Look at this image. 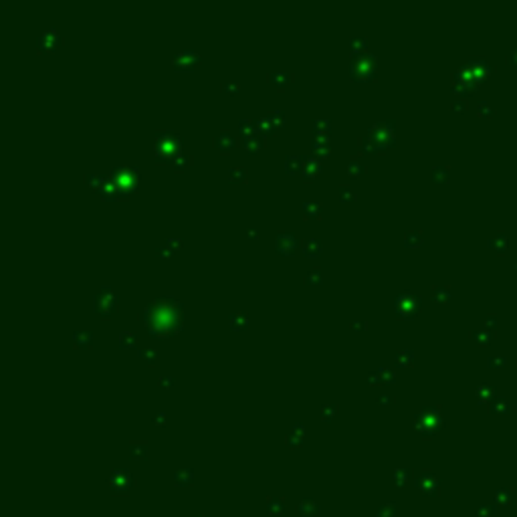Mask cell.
Returning <instances> with one entry per match:
<instances>
[{"label":"cell","instance_id":"obj_4","mask_svg":"<svg viewBox=\"0 0 517 517\" xmlns=\"http://www.w3.org/2000/svg\"><path fill=\"white\" fill-rule=\"evenodd\" d=\"M350 77L351 81H374L378 77V59L372 53H360L351 55L350 61Z\"/></svg>","mask_w":517,"mask_h":517},{"label":"cell","instance_id":"obj_47","mask_svg":"<svg viewBox=\"0 0 517 517\" xmlns=\"http://www.w3.org/2000/svg\"><path fill=\"white\" fill-rule=\"evenodd\" d=\"M475 394H477L479 398L493 396V394H495V386H491V384H481V386L477 388V392H475Z\"/></svg>","mask_w":517,"mask_h":517},{"label":"cell","instance_id":"obj_19","mask_svg":"<svg viewBox=\"0 0 517 517\" xmlns=\"http://www.w3.org/2000/svg\"><path fill=\"white\" fill-rule=\"evenodd\" d=\"M285 174H301L303 170V156L299 154H287L285 156Z\"/></svg>","mask_w":517,"mask_h":517},{"label":"cell","instance_id":"obj_15","mask_svg":"<svg viewBox=\"0 0 517 517\" xmlns=\"http://www.w3.org/2000/svg\"><path fill=\"white\" fill-rule=\"evenodd\" d=\"M249 325H251V317L247 311L237 309L228 314V328L233 332H244V330H249Z\"/></svg>","mask_w":517,"mask_h":517},{"label":"cell","instance_id":"obj_3","mask_svg":"<svg viewBox=\"0 0 517 517\" xmlns=\"http://www.w3.org/2000/svg\"><path fill=\"white\" fill-rule=\"evenodd\" d=\"M154 154L158 164H172V160L182 154V135L178 131H160L156 133Z\"/></svg>","mask_w":517,"mask_h":517},{"label":"cell","instance_id":"obj_52","mask_svg":"<svg viewBox=\"0 0 517 517\" xmlns=\"http://www.w3.org/2000/svg\"><path fill=\"white\" fill-rule=\"evenodd\" d=\"M174 382H176V378H174V376H170V374H166V376H160V378H158V384H160L162 388H166V390H170V388L174 386Z\"/></svg>","mask_w":517,"mask_h":517},{"label":"cell","instance_id":"obj_57","mask_svg":"<svg viewBox=\"0 0 517 517\" xmlns=\"http://www.w3.org/2000/svg\"><path fill=\"white\" fill-rule=\"evenodd\" d=\"M366 380H368L370 384H382V378H380V372H378V370L370 372V374H368V378H366Z\"/></svg>","mask_w":517,"mask_h":517},{"label":"cell","instance_id":"obj_42","mask_svg":"<svg viewBox=\"0 0 517 517\" xmlns=\"http://www.w3.org/2000/svg\"><path fill=\"white\" fill-rule=\"evenodd\" d=\"M471 335H473V339H475V342H477V344H481V346H487V344L493 339V335H495V333H493V332H489V330H473V332H471Z\"/></svg>","mask_w":517,"mask_h":517},{"label":"cell","instance_id":"obj_59","mask_svg":"<svg viewBox=\"0 0 517 517\" xmlns=\"http://www.w3.org/2000/svg\"><path fill=\"white\" fill-rule=\"evenodd\" d=\"M154 425H156V426H164V425H166V412H158V414L154 416Z\"/></svg>","mask_w":517,"mask_h":517},{"label":"cell","instance_id":"obj_35","mask_svg":"<svg viewBox=\"0 0 517 517\" xmlns=\"http://www.w3.org/2000/svg\"><path fill=\"white\" fill-rule=\"evenodd\" d=\"M303 434H305L303 425H295L293 430L287 434V444L289 446H299V444L303 443Z\"/></svg>","mask_w":517,"mask_h":517},{"label":"cell","instance_id":"obj_17","mask_svg":"<svg viewBox=\"0 0 517 517\" xmlns=\"http://www.w3.org/2000/svg\"><path fill=\"white\" fill-rule=\"evenodd\" d=\"M366 162L362 160V156H351L350 162H348V178L350 180H356V178H362L366 174Z\"/></svg>","mask_w":517,"mask_h":517},{"label":"cell","instance_id":"obj_37","mask_svg":"<svg viewBox=\"0 0 517 517\" xmlns=\"http://www.w3.org/2000/svg\"><path fill=\"white\" fill-rule=\"evenodd\" d=\"M138 356H140V360H144L148 366H154L156 360H158V350L146 346V348H140V350H138Z\"/></svg>","mask_w":517,"mask_h":517},{"label":"cell","instance_id":"obj_62","mask_svg":"<svg viewBox=\"0 0 517 517\" xmlns=\"http://www.w3.org/2000/svg\"><path fill=\"white\" fill-rule=\"evenodd\" d=\"M513 269H515V273H517V258H515V261H513Z\"/></svg>","mask_w":517,"mask_h":517},{"label":"cell","instance_id":"obj_20","mask_svg":"<svg viewBox=\"0 0 517 517\" xmlns=\"http://www.w3.org/2000/svg\"><path fill=\"white\" fill-rule=\"evenodd\" d=\"M293 81V73L289 71H269V83H273L277 89H285Z\"/></svg>","mask_w":517,"mask_h":517},{"label":"cell","instance_id":"obj_60","mask_svg":"<svg viewBox=\"0 0 517 517\" xmlns=\"http://www.w3.org/2000/svg\"><path fill=\"white\" fill-rule=\"evenodd\" d=\"M378 400L382 402L384 406H388V404H392V402H394V396H390V394H380V396H378Z\"/></svg>","mask_w":517,"mask_h":517},{"label":"cell","instance_id":"obj_46","mask_svg":"<svg viewBox=\"0 0 517 517\" xmlns=\"http://www.w3.org/2000/svg\"><path fill=\"white\" fill-rule=\"evenodd\" d=\"M239 89H240L239 81H222V85H221V91L222 93H230V95L239 93Z\"/></svg>","mask_w":517,"mask_h":517},{"label":"cell","instance_id":"obj_25","mask_svg":"<svg viewBox=\"0 0 517 517\" xmlns=\"http://www.w3.org/2000/svg\"><path fill=\"white\" fill-rule=\"evenodd\" d=\"M226 178H228L230 184H239V182L247 184L249 182V172H247L244 166H230L228 172H226Z\"/></svg>","mask_w":517,"mask_h":517},{"label":"cell","instance_id":"obj_43","mask_svg":"<svg viewBox=\"0 0 517 517\" xmlns=\"http://www.w3.org/2000/svg\"><path fill=\"white\" fill-rule=\"evenodd\" d=\"M378 372H380V378H382V384H394V382H396V372H394L392 368H388V366H380Z\"/></svg>","mask_w":517,"mask_h":517},{"label":"cell","instance_id":"obj_38","mask_svg":"<svg viewBox=\"0 0 517 517\" xmlns=\"http://www.w3.org/2000/svg\"><path fill=\"white\" fill-rule=\"evenodd\" d=\"M339 202L342 204H353V202H358V194H356V190H351L350 186H339Z\"/></svg>","mask_w":517,"mask_h":517},{"label":"cell","instance_id":"obj_45","mask_svg":"<svg viewBox=\"0 0 517 517\" xmlns=\"http://www.w3.org/2000/svg\"><path fill=\"white\" fill-rule=\"evenodd\" d=\"M477 113H479L481 117H491V115L495 113V107H493V103H489V101H479V105H477Z\"/></svg>","mask_w":517,"mask_h":517},{"label":"cell","instance_id":"obj_10","mask_svg":"<svg viewBox=\"0 0 517 517\" xmlns=\"http://www.w3.org/2000/svg\"><path fill=\"white\" fill-rule=\"evenodd\" d=\"M212 146L219 149L221 154H230L233 149L239 146V138L233 133V131H219L214 135V140H212Z\"/></svg>","mask_w":517,"mask_h":517},{"label":"cell","instance_id":"obj_28","mask_svg":"<svg viewBox=\"0 0 517 517\" xmlns=\"http://www.w3.org/2000/svg\"><path fill=\"white\" fill-rule=\"evenodd\" d=\"M489 247H491L493 251H497V253H503L509 247V237L505 233H493L491 237H489Z\"/></svg>","mask_w":517,"mask_h":517},{"label":"cell","instance_id":"obj_22","mask_svg":"<svg viewBox=\"0 0 517 517\" xmlns=\"http://www.w3.org/2000/svg\"><path fill=\"white\" fill-rule=\"evenodd\" d=\"M394 362L400 368H412L414 366V350L412 348H404V350H398L394 353Z\"/></svg>","mask_w":517,"mask_h":517},{"label":"cell","instance_id":"obj_49","mask_svg":"<svg viewBox=\"0 0 517 517\" xmlns=\"http://www.w3.org/2000/svg\"><path fill=\"white\" fill-rule=\"evenodd\" d=\"M451 110H453V111H459V113H465V111H467V99H465V97H457V99H453Z\"/></svg>","mask_w":517,"mask_h":517},{"label":"cell","instance_id":"obj_7","mask_svg":"<svg viewBox=\"0 0 517 517\" xmlns=\"http://www.w3.org/2000/svg\"><path fill=\"white\" fill-rule=\"evenodd\" d=\"M423 307V297L414 291H402L396 299H394V314L398 319H412L420 314Z\"/></svg>","mask_w":517,"mask_h":517},{"label":"cell","instance_id":"obj_30","mask_svg":"<svg viewBox=\"0 0 517 517\" xmlns=\"http://www.w3.org/2000/svg\"><path fill=\"white\" fill-rule=\"evenodd\" d=\"M453 291L448 285H432V299L437 303H446L448 299H451Z\"/></svg>","mask_w":517,"mask_h":517},{"label":"cell","instance_id":"obj_50","mask_svg":"<svg viewBox=\"0 0 517 517\" xmlns=\"http://www.w3.org/2000/svg\"><path fill=\"white\" fill-rule=\"evenodd\" d=\"M146 451H148V446H146L144 443H133V444H131V455H133L135 459L146 457Z\"/></svg>","mask_w":517,"mask_h":517},{"label":"cell","instance_id":"obj_6","mask_svg":"<svg viewBox=\"0 0 517 517\" xmlns=\"http://www.w3.org/2000/svg\"><path fill=\"white\" fill-rule=\"evenodd\" d=\"M117 309H119L117 293L113 291V287H110V285H103V287L93 297V311L99 317L110 319V317H113L117 314Z\"/></svg>","mask_w":517,"mask_h":517},{"label":"cell","instance_id":"obj_54","mask_svg":"<svg viewBox=\"0 0 517 517\" xmlns=\"http://www.w3.org/2000/svg\"><path fill=\"white\" fill-rule=\"evenodd\" d=\"M507 400L505 398H493L491 400V410H507Z\"/></svg>","mask_w":517,"mask_h":517},{"label":"cell","instance_id":"obj_11","mask_svg":"<svg viewBox=\"0 0 517 517\" xmlns=\"http://www.w3.org/2000/svg\"><path fill=\"white\" fill-rule=\"evenodd\" d=\"M61 45V35L57 29H49L45 31L43 35L38 37L37 40V47H38V53H53V51H57Z\"/></svg>","mask_w":517,"mask_h":517},{"label":"cell","instance_id":"obj_33","mask_svg":"<svg viewBox=\"0 0 517 517\" xmlns=\"http://www.w3.org/2000/svg\"><path fill=\"white\" fill-rule=\"evenodd\" d=\"M138 339H140V335H138V333H135V332H129V330H126V332H121V333H119V346L124 348V350L135 348V346H138Z\"/></svg>","mask_w":517,"mask_h":517},{"label":"cell","instance_id":"obj_13","mask_svg":"<svg viewBox=\"0 0 517 517\" xmlns=\"http://www.w3.org/2000/svg\"><path fill=\"white\" fill-rule=\"evenodd\" d=\"M441 414H439V408H425V410H420L416 414V426L420 430H425V426H441Z\"/></svg>","mask_w":517,"mask_h":517},{"label":"cell","instance_id":"obj_27","mask_svg":"<svg viewBox=\"0 0 517 517\" xmlns=\"http://www.w3.org/2000/svg\"><path fill=\"white\" fill-rule=\"evenodd\" d=\"M73 346L77 350H87L93 346V332H87V330H81V332H75L73 333Z\"/></svg>","mask_w":517,"mask_h":517},{"label":"cell","instance_id":"obj_18","mask_svg":"<svg viewBox=\"0 0 517 517\" xmlns=\"http://www.w3.org/2000/svg\"><path fill=\"white\" fill-rule=\"evenodd\" d=\"M255 124H257V133L258 135H263V138H269V135H275L277 133V126L273 124V121H271V117L265 113L263 117H258V119H255Z\"/></svg>","mask_w":517,"mask_h":517},{"label":"cell","instance_id":"obj_32","mask_svg":"<svg viewBox=\"0 0 517 517\" xmlns=\"http://www.w3.org/2000/svg\"><path fill=\"white\" fill-rule=\"evenodd\" d=\"M350 49H351V55H360V53H366V49H368V37H364V35L351 37L350 38Z\"/></svg>","mask_w":517,"mask_h":517},{"label":"cell","instance_id":"obj_34","mask_svg":"<svg viewBox=\"0 0 517 517\" xmlns=\"http://www.w3.org/2000/svg\"><path fill=\"white\" fill-rule=\"evenodd\" d=\"M303 283L305 285H311V287H315V285H321L323 283V269L319 267H314V269H309L305 277H303Z\"/></svg>","mask_w":517,"mask_h":517},{"label":"cell","instance_id":"obj_23","mask_svg":"<svg viewBox=\"0 0 517 517\" xmlns=\"http://www.w3.org/2000/svg\"><path fill=\"white\" fill-rule=\"evenodd\" d=\"M323 249V240L317 239V237H311V239H305L301 242V251L305 257H317Z\"/></svg>","mask_w":517,"mask_h":517},{"label":"cell","instance_id":"obj_39","mask_svg":"<svg viewBox=\"0 0 517 517\" xmlns=\"http://www.w3.org/2000/svg\"><path fill=\"white\" fill-rule=\"evenodd\" d=\"M190 164H192V158H190L188 154H178L176 156L174 160H172V168L176 170V172H184L186 168H190Z\"/></svg>","mask_w":517,"mask_h":517},{"label":"cell","instance_id":"obj_26","mask_svg":"<svg viewBox=\"0 0 517 517\" xmlns=\"http://www.w3.org/2000/svg\"><path fill=\"white\" fill-rule=\"evenodd\" d=\"M265 146V138L258 133H253V135H247V138H242V148L247 149L249 154H257L258 149H263Z\"/></svg>","mask_w":517,"mask_h":517},{"label":"cell","instance_id":"obj_31","mask_svg":"<svg viewBox=\"0 0 517 517\" xmlns=\"http://www.w3.org/2000/svg\"><path fill=\"white\" fill-rule=\"evenodd\" d=\"M432 180L434 182H448L451 180V166L448 164H434L432 166Z\"/></svg>","mask_w":517,"mask_h":517},{"label":"cell","instance_id":"obj_58","mask_svg":"<svg viewBox=\"0 0 517 517\" xmlns=\"http://www.w3.org/2000/svg\"><path fill=\"white\" fill-rule=\"evenodd\" d=\"M156 255H158V257H170V255H172V251H170L168 247H166V244H164V242H162V244H160V247L156 249Z\"/></svg>","mask_w":517,"mask_h":517},{"label":"cell","instance_id":"obj_44","mask_svg":"<svg viewBox=\"0 0 517 517\" xmlns=\"http://www.w3.org/2000/svg\"><path fill=\"white\" fill-rule=\"evenodd\" d=\"M267 115L271 117V121H273V124H275L277 128L285 126V121H287V113H285L283 110H275V111H269Z\"/></svg>","mask_w":517,"mask_h":517},{"label":"cell","instance_id":"obj_41","mask_svg":"<svg viewBox=\"0 0 517 517\" xmlns=\"http://www.w3.org/2000/svg\"><path fill=\"white\" fill-rule=\"evenodd\" d=\"M358 146H360V152L362 154H374V142H372V135L368 131L358 138Z\"/></svg>","mask_w":517,"mask_h":517},{"label":"cell","instance_id":"obj_55","mask_svg":"<svg viewBox=\"0 0 517 517\" xmlns=\"http://www.w3.org/2000/svg\"><path fill=\"white\" fill-rule=\"evenodd\" d=\"M350 328H351L353 332H366V330H368V321H364V319L351 321V325H350Z\"/></svg>","mask_w":517,"mask_h":517},{"label":"cell","instance_id":"obj_14","mask_svg":"<svg viewBox=\"0 0 517 517\" xmlns=\"http://www.w3.org/2000/svg\"><path fill=\"white\" fill-rule=\"evenodd\" d=\"M321 172V160L311 154V156H303V170H301V176L305 182H314L317 178V174Z\"/></svg>","mask_w":517,"mask_h":517},{"label":"cell","instance_id":"obj_24","mask_svg":"<svg viewBox=\"0 0 517 517\" xmlns=\"http://www.w3.org/2000/svg\"><path fill=\"white\" fill-rule=\"evenodd\" d=\"M311 129H314V138H325V140H328L330 133H332V121L323 119V117H317V119H314Z\"/></svg>","mask_w":517,"mask_h":517},{"label":"cell","instance_id":"obj_5","mask_svg":"<svg viewBox=\"0 0 517 517\" xmlns=\"http://www.w3.org/2000/svg\"><path fill=\"white\" fill-rule=\"evenodd\" d=\"M394 128H396V121L394 119H382V121H376V124L368 129V133L372 135V142H374V154L386 152L388 148H392L396 144Z\"/></svg>","mask_w":517,"mask_h":517},{"label":"cell","instance_id":"obj_21","mask_svg":"<svg viewBox=\"0 0 517 517\" xmlns=\"http://www.w3.org/2000/svg\"><path fill=\"white\" fill-rule=\"evenodd\" d=\"M311 149H314V154H315L319 160L330 158V154H332L330 140H325V138H314V140H311Z\"/></svg>","mask_w":517,"mask_h":517},{"label":"cell","instance_id":"obj_51","mask_svg":"<svg viewBox=\"0 0 517 517\" xmlns=\"http://www.w3.org/2000/svg\"><path fill=\"white\" fill-rule=\"evenodd\" d=\"M164 244H166V247H168L172 253H174V251H178V249L182 247V239H180V237H170V239H166V242H164Z\"/></svg>","mask_w":517,"mask_h":517},{"label":"cell","instance_id":"obj_12","mask_svg":"<svg viewBox=\"0 0 517 517\" xmlns=\"http://www.w3.org/2000/svg\"><path fill=\"white\" fill-rule=\"evenodd\" d=\"M467 67H469V71L473 73V77L477 79V81H483L485 77H489V75L495 71V67L489 63L487 57H473Z\"/></svg>","mask_w":517,"mask_h":517},{"label":"cell","instance_id":"obj_36","mask_svg":"<svg viewBox=\"0 0 517 517\" xmlns=\"http://www.w3.org/2000/svg\"><path fill=\"white\" fill-rule=\"evenodd\" d=\"M239 133L242 135V138H247V135L257 133V124H255V119L240 117V119H239Z\"/></svg>","mask_w":517,"mask_h":517},{"label":"cell","instance_id":"obj_16","mask_svg":"<svg viewBox=\"0 0 517 517\" xmlns=\"http://www.w3.org/2000/svg\"><path fill=\"white\" fill-rule=\"evenodd\" d=\"M301 210L305 221H319L323 214V204L319 200H303Z\"/></svg>","mask_w":517,"mask_h":517},{"label":"cell","instance_id":"obj_1","mask_svg":"<svg viewBox=\"0 0 517 517\" xmlns=\"http://www.w3.org/2000/svg\"><path fill=\"white\" fill-rule=\"evenodd\" d=\"M140 321L152 337L164 339L176 335L184 328V303L172 295L154 297L140 311Z\"/></svg>","mask_w":517,"mask_h":517},{"label":"cell","instance_id":"obj_29","mask_svg":"<svg viewBox=\"0 0 517 517\" xmlns=\"http://www.w3.org/2000/svg\"><path fill=\"white\" fill-rule=\"evenodd\" d=\"M423 242H425V235H423V230H418V228H410L404 235V244H406L408 249H416Z\"/></svg>","mask_w":517,"mask_h":517},{"label":"cell","instance_id":"obj_8","mask_svg":"<svg viewBox=\"0 0 517 517\" xmlns=\"http://www.w3.org/2000/svg\"><path fill=\"white\" fill-rule=\"evenodd\" d=\"M301 239H299L293 230H279L275 235V251L283 257H293L299 249H301Z\"/></svg>","mask_w":517,"mask_h":517},{"label":"cell","instance_id":"obj_48","mask_svg":"<svg viewBox=\"0 0 517 517\" xmlns=\"http://www.w3.org/2000/svg\"><path fill=\"white\" fill-rule=\"evenodd\" d=\"M335 412H337V410H335V406H333V404H328V406H323V408H321V418L325 420V423H332L333 416H335Z\"/></svg>","mask_w":517,"mask_h":517},{"label":"cell","instance_id":"obj_9","mask_svg":"<svg viewBox=\"0 0 517 517\" xmlns=\"http://www.w3.org/2000/svg\"><path fill=\"white\" fill-rule=\"evenodd\" d=\"M200 59H202V57H200V53L184 49V51H178V53L174 55L172 65H174V69H176V71H190V69H194V65L200 63Z\"/></svg>","mask_w":517,"mask_h":517},{"label":"cell","instance_id":"obj_61","mask_svg":"<svg viewBox=\"0 0 517 517\" xmlns=\"http://www.w3.org/2000/svg\"><path fill=\"white\" fill-rule=\"evenodd\" d=\"M507 61H509L513 67H517V49H511V51L507 53Z\"/></svg>","mask_w":517,"mask_h":517},{"label":"cell","instance_id":"obj_40","mask_svg":"<svg viewBox=\"0 0 517 517\" xmlns=\"http://www.w3.org/2000/svg\"><path fill=\"white\" fill-rule=\"evenodd\" d=\"M105 182H107V174H85V184L95 190H99Z\"/></svg>","mask_w":517,"mask_h":517},{"label":"cell","instance_id":"obj_2","mask_svg":"<svg viewBox=\"0 0 517 517\" xmlns=\"http://www.w3.org/2000/svg\"><path fill=\"white\" fill-rule=\"evenodd\" d=\"M140 182L138 166H117L107 174V182L97 190L103 200H119L129 196Z\"/></svg>","mask_w":517,"mask_h":517},{"label":"cell","instance_id":"obj_56","mask_svg":"<svg viewBox=\"0 0 517 517\" xmlns=\"http://www.w3.org/2000/svg\"><path fill=\"white\" fill-rule=\"evenodd\" d=\"M485 328L489 330V332H493L495 333V328H497V317L495 315H487L485 317Z\"/></svg>","mask_w":517,"mask_h":517},{"label":"cell","instance_id":"obj_53","mask_svg":"<svg viewBox=\"0 0 517 517\" xmlns=\"http://www.w3.org/2000/svg\"><path fill=\"white\" fill-rule=\"evenodd\" d=\"M487 366H489V368H503V366H505V358H503V356H491L487 360Z\"/></svg>","mask_w":517,"mask_h":517}]
</instances>
